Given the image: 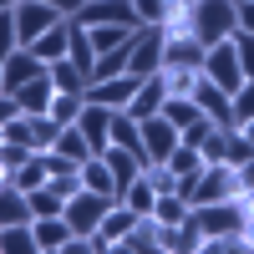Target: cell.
Returning a JSON list of instances; mask_svg holds the SVG:
<instances>
[{"label": "cell", "mask_w": 254, "mask_h": 254, "mask_svg": "<svg viewBox=\"0 0 254 254\" xmlns=\"http://www.w3.org/2000/svg\"><path fill=\"white\" fill-rule=\"evenodd\" d=\"M46 5H56V10H61V15H76V10H81V5H87V0H46Z\"/></svg>", "instance_id": "obj_46"}, {"label": "cell", "mask_w": 254, "mask_h": 254, "mask_svg": "<svg viewBox=\"0 0 254 254\" xmlns=\"http://www.w3.org/2000/svg\"><path fill=\"white\" fill-rule=\"evenodd\" d=\"M10 5H15V0H0V10H10Z\"/></svg>", "instance_id": "obj_49"}, {"label": "cell", "mask_w": 254, "mask_h": 254, "mask_svg": "<svg viewBox=\"0 0 254 254\" xmlns=\"http://www.w3.org/2000/svg\"><path fill=\"white\" fill-rule=\"evenodd\" d=\"M87 31H92V51H97V56H107V51H117L137 26H87Z\"/></svg>", "instance_id": "obj_33"}, {"label": "cell", "mask_w": 254, "mask_h": 254, "mask_svg": "<svg viewBox=\"0 0 254 254\" xmlns=\"http://www.w3.org/2000/svg\"><path fill=\"white\" fill-rule=\"evenodd\" d=\"M36 76H46V61H41L31 46H15V51L5 56V92H20V87L36 81Z\"/></svg>", "instance_id": "obj_13"}, {"label": "cell", "mask_w": 254, "mask_h": 254, "mask_svg": "<svg viewBox=\"0 0 254 254\" xmlns=\"http://www.w3.org/2000/svg\"><path fill=\"white\" fill-rule=\"evenodd\" d=\"M0 254H36L31 224H0Z\"/></svg>", "instance_id": "obj_29"}, {"label": "cell", "mask_w": 254, "mask_h": 254, "mask_svg": "<svg viewBox=\"0 0 254 254\" xmlns=\"http://www.w3.org/2000/svg\"><path fill=\"white\" fill-rule=\"evenodd\" d=\"M249 117H254V81H244L234 92V122H249Z\"/></svg>", "instance_id": "obj_42"}, {"label": "cell", "mask_w": 254, "mask_h": 254, "mask_svg": "<svg viewBox=\"0 0 254 254\" xmlns=\"http://www.w3.org/2000/svg\"><path fill=\"white\" fill-rule=\"evenodd\" d=\"M244 219H249V203L239 198H224V203H193V224L203 229V239H219V234H244Z\"/></svg>", "instance_id": "obj_2"}, {"label": "cell", "mask_w": 254, "mask_h": 254, "mask_svg": "<svg viewBox=\"0 0 254 254\" xmlns=\"http://www.w3.org/2000/svg\"><path fill=\"white\" fill-rule=\"evenodd\" d=\"M112 254H158V219H153V214H142L137 229H132V234H122Z\"/></svg>", "instance_id": "obj_17"}, {"label": "cell", "mask_w": 254, "mask_h": 254, "mask_svg": "<svg viewBox=\"0 0 254 254\" xmlns=\"http://www.w3.org/2000/svg\"><path fill=\"white\" fill-rule=\"evenodd\" d=\"M203 61H208V46L193 36H178L163 46V71H203Z\"/></svg>", "instance_id": "obj_10"}, {"label": "cell", "mask_w": 254, "mask_h": 254, "mask_svg": "<svg viewBox=\"0 0 254 254\" xmlns=\"http://www.w3.org/2000/svg\"><path fill=\"white\" fill-rule=\"evenodd\" d=\"M26 198H31V214H36V219H51V214H66V198H61L56 188H51V178L41 183V188H31Z\"/></svg>", "instance_id": "obj_30"}, {"label": "cell", "mask_w": 254, "mask_h": 254, "mask_svg": "<svg viewBox=\"0 0 254 254\" xmlns=\"http://www.w3.org/2000/svg\"><path fill=\"white\" fill-rule=\"evenodd\" d=\"M31 198H26V188H15L10 178L0 183V224H31Z\"/></svg>", "instance_id": "obj_18"}, {"label": "cell", "mask_w": 254, "mask_h": 254, "mask_svg": "<svg viewBox=\"0 0 254 254\" xmlns=\"http://www.w3.org/2000/svg\"><path fill=\"white\" fill-rule=\"evenodd\" d=\"M188 214H193V203L178 198V193H158V203H153V219L158 224H183Z\"/></svg>", "instance_id": "obj_32"}, {"label": "cell", "mask_w": 254, "mask_h": 254, "mask_svg": "<svg viewBox=\"0 0 254 254\" xmlns=\"http://www.w3.org/2000/svg\"><path fill=\"white\" fill-rule=\"evenodd\" d=\"M31 234H36V254H61L71 239V224L66 214H51V219H31Z\"/></svg>", "instance_id": "obj_16"}, {"label": "cell", "mask_w": 254, "mask_h": 254, "mask_svg": "<svg viewBox=\"0 0 254 254\" xmlns=\"http://www.w3.org/2000/svg\"><path fill=\"white\" fill-rule=\"evenodd\" d=\"M142 147H147V163H163V158H168V153L178 147V127L168 122L163 112L142 117Z\"/></svg>", "instance_id": "obj_11"}, {"label": "cell", "mask_w": 254, "mask_h": 254, "mask_svg": "<svg viewBox=\"0 0 254 254\" xmlns=\"http://www.w3.org/2000/svg\"><path fill=\"white\" fill-rule=\"evenodd\" d=\"M112 112L117 107H102V102H87V107H81L76 127H81V137L92 142V153H107L112 147Z\"/></svg>", "instance_id": "obj_9"}, {"label": "cell", "mask_w": 254, "mask_h": 254, "mask_svg": "<svg viewBox=\"0 0 254 254\" xmlns=\"http://www.w3.org/2000/svg\"><path fill=\"white\" fill-rule=\"evenodd\" d=\"M239 31H254V0H239Z\"/></svg>", "instance_id": "obj_45"}, {"label": "cell", "mask_w": 254, "mask_h": 254, "mask_svg": "<svg viewBox=\"0 0 254 254\" xmlns=\"http://www.w3.org/2000/svg\"><path fill=\"white\" fill-rule=\"evenodd\" d=\"M81 26H137V10L132 0H87V5L76 10Z\"/></svg>", "instance_id": "obj_8"}, {"label": "cell", "mask_w": 254, "mask_h": 254, "mask_svg": "<svg viewBox=\"0 0 254 254\" xmlns=\"http://www.w3.org/2000/svg\"><path fill=\"white\" fill-rule=\"evenodd\" d=\"M46 178H51V168H46V147H36V153L10 173V183H15V188H26V193H31V188H41Z\"/></svg>", "instance_id": "obj_22"}, {"label": "cell", "mask_w": 254, "mask_h": 254, "mask_svg": "<svg viewBox=\"0 0 254 254\" xmlns=\"http://www.w3.org/2000/svg\"><path fill=\"white\" fill-rule=\"evenodd\" d=\"M15 102H20V112H51V97H56V87H51V71L46 76H36V81H26V87H20V92H10Z\"/></svg>", "instance_id": "obj_20"}, {"label": "cell", "mask_w": 254, "mask_h": 254, "mask_svg": "<svg viewBox=\"0 0 254 254\" xmlns=\"http://www.w3.org/2000/svg\"><path fill=\"white\" fill-rule=\"evenodd\" d=\"M0 92H5V61H0Z\"/></svg>", "instance_id": "obj_48"}, {"label": "cell", "mask_w": 254, "mask_h": 254, "mask_svg": "<svg viewBox=\"0 0 254 254\" xmlns=\"http://www.w3.org/2000/svg\"><path fill=\"white\" fill-rule=\"evenodd\" d=\"M26 117H31V112H26ZM31 127H36V147H51V142H56V132H61V122H56L51 112H36V117H31Z\"/></svg>", "instance_id": "obj_38"}, {"label": "cell", "mask_w": 254, "mask_h": 254, "mask_svg": "<svg viewBox=\"0 0 254 254\" xmlns=\"http://www.w3.org/2000/svg\"><path fill=\"white\" fill-rule=\"evenodd\" d=\"M234 51H239V66L254 81V31H234Z\"/></svg>", "instance_id": "obj_41"}, {"label": "cell", "mask_w": 254, "mask_h": 254, "mask_svg": "<svg viewBox=\"0 0 254 254\" xmlns=\"http://www.w3.org/2000/svg\"><path fill=\"white\" fill-rule=\"evenodd\" d=\"M198 76H203V71H163V81H168V97H193Z\"/></svg>", "instance_id": "obj_37"}, {"label": "cell", "mask_w": 254, "mask_h": 254, "mask_svg": "<svg viewBox=\"0 0 254 254\" xmlns=\"http://www.w3.org/2000/svg\"><path fill=\"white\" fill-rule=\"evenodd\" d=\"M193 102H198V107H203L208 117H214L219 127H239V122H234V97H229L224 87H214L208 76H198V87H193Z\"/></svg>", "instance_id": "obj_14"}, {"label": "cell", "mask_w": 254, "mask_h": 254, "mask_svg": "<svg viewBox=\"0 0 254 254\" xmlns=\"http://www.w3.org/2000/svg\"><path fill=\"white\" fill-rule=\"evenodd\" d=\"M31 153H36V147H26V142H0V173L10 178V173H15V168L26 163Z\"/></svg>", "instance_id": "obj_36"}, {"label": "cell", "mask_w": 254, "mask_h": 254, "mask_svg": "<svg viewBox=\"0 0 254 254\" xmlns=\"http://www.w3.org/2000/svg\"><path fill=\"white\" fill-rule=\"evenodd\" d=\"M137 71H122V76H107V81H87V102H102V107H127L137 92Z\"/></svg>", "instance_id": "obj_12"}, {"label": "cell", "mask_w": 254, "mask_h": 254, "mask_svg": "<svg viewBox=\"0 0 254 254\" xmlns=\"http://www.w3.org/2000/svg\"><path fill=\"white\" fill-rule=\"evenodd\" d=\"M203 76L214 81V87H224L229 97H234L239 87H244V66H239V51H234V36L229 41H219V46H208V61H203Z\"/></svg>", "instance_id": "obj_5"}, {"label": "cell", "mask_w": 254, "mask_h": 254, "mask_svg": "<svg viewBox=\"0 0 254 254\" xmlns=\"http://www.w3.org/2000/svg\"><path fill=\"white\" fill-rule=\"evenodd\" d=\"M122 203L132 208V214H153V203H158V188L147 183V173H137L132 183L122 188Z\"/></svg>", "instance_id": "obj_27"}, {"label": "cell", "mask_w": 254, "mask_h": 254, "mask_svg": "<svg viewBox=\"0 0 254 254\" xmlns=\"http://www.w3.org/2000/svg\"><path fill=\"white\" fill-rule=\"evenodd\" d=\"M234 173H239V193H249V198H254V158L234 163Z\"/></svg>", "instance_id": "obj_43"}, {"label": "cell", "mask_w": 254, "mask_h": 254, "mask_svg": "<svg viewBox=\"0 0 254 254\" xmlns=\"http://www.w3.org/2000/svg\"><path fill=\"white\" fill-rule=\"evenodd\" d=\"M239 132H244V137L254 142V117H249V122H239Z\"/></svg>", "instance_id": "obj_47"}, {"label": "cell", "mask_w": 254, "mask_h": 254, "mask_svg": "<svg viewBox=\"0 0 254 254\" xmlns=\"http://www.w3.org/2000/svg\"><path fill=\"white\" fill-rule=\"evenodd\" d=\"M163 163L173 168L178 178H198V173H203V153H198L193 142H178V147H173V153H168Z\"/></svg>", "instance_id": "obj_28"}, {"label": "cell", "mask_w": 254, "mask_h": 254, "mask_svg": "<svg viewBox=\"0 0 254 254\" xmlns=\"http://www.w3.org/2000/svg\"><path fill=\"white\" fill-rule=\"evenodd\" d=\"M117 198L112 193H97V188H76V193L66 198V224L71 234H92V229H102V219H107V208Z\"/></svg>", "instance_id": "obj_3"}, {"label": "cell", "mask_w": 254, "mask_h": 254, "mask_svg": "<svg viewBox=\"0 0 254 254\" xmlns=\"http://www.w3.org/2000/svg\"><path fill=\"white\" fill-rule=\"evenodd\" d=\"M15 31H20V46H31V41H41V36H46L51 26H61V20H66V15H61L56 5H46V0H15Z\"/></svg>", "instance_id": "obj_6"}, {"label": "cell", "mask_w": 254, "mask_h": 254, "mask_svg": "<svg viewBox=\"0 0 254 254\" xmlns=\"http://www.w3.org/2000/svg\"><path fill=\"white\" fill-rule=\"evenodd\" d=\"M224 198H239L234 163H203V173L193 178V198L188 203H224Z\"/></svg>", "instance_id": "obj_4"}, {"label": "cell", "mask_w": 254, "mask_h": 254, "mask_svg": "<svg viewBox=\"0 0 254 254\" xmlns=\"http://www.w3.org/2000/svg\"><path fill=\"white\" fill-rule=\"evenodd\" d=\"M81 107H87V92H56L51 97V117L66 127V122H76L81 117Z\"/></svg>", "instance_id": "obj_34"}, {"label": "cell", "mask_w": 254, "mask_h": 254, "mask_svg": "<svg viewBox=\"0 0 254 254\" xmlns=\"http://www.w3.org/2000/svg\"><path fill=\"white\" fill-rule=\"evenodd\" d=\"M239 31V0H193V36L203 46H219Z\"/></svg>", "instance_id": "obj_1"}, {"label": "cell", "mask_w": 254, "mask_h": 254, "mask_svg": "<svg viewBox=\"0 0 254 254\" xmlns=\"http://www.w3.org/2000/svg\"><path fill=\"white\" fill-rule=\"evenodd\" d=\"M71 61H76V66L81 71H87V81H92V66H97V51H92V31L87 26H81V20L71 15V51H66Z\"/></svg>", "instance_id": "obj_26"}, {"label": "cell", "mask_w": 254, "mask_h": 254, "mask_svg": "<svg viewBox=\"0 0 254 254\" xmlns=\"http://www.w3.org/2000/svg\"><path fill=\"white\" fill-rule=\"evenodd\" d=\"M5 142H26V147H36V127H31V117H26V112L5 122Z\"/></svg>", "instance_id": "obj_40"}, {"label": "cell", "mask_w": 254, "mask_h": 254, "mask_svg": "<svg viewBox=\"0 0 254 254\" xmlns=\"http://www.w3.org/2000/svg\"><path fill=\"white\" fill-rule=\"evenodd\" d=\"M0 142H5V127H0Z\"/></svg>", "instance_id": "obj_51"}, {"label": "cell", "mask_w": 254, "mask_h": 254, "mask_svg": "<svg viewBox=\"0 0 254 254\" xmlns=\"http://www.w3.org/2000/svg\"><path fill=\"white\" fill-rule=\"evenodd\" d=\"M229 142H234V127H208V137L198 142V153H203V163H229Z\"/></svg>", "instance_id": "obj_31"}, {"label": "cell", "mask_w": 254, "mask_h": 254, "mask_svg": "<svg viewBox=\"0 0 254 254\" xmlns=\"http://www.w3.org/2000/svg\"><path fill=\"white\" fill-rule=\"evenodd\" d=\"M173 5H178V0H132V10H137V26H163Z\"/></svg>", "instance_id": "obj_35"}, {"label": "cell", "mask_w": 254, "mask_h": 254, "mask_svg": "<svg viewBox=\"0 0 254 254\" xmlns=\"http://www.w3.org/2000/svg\"><path fill=\"white\" fill-rule=\"evenodd\" d=\"M31 51H36L41 61H46V66H51V61H61V56L71 51V15L61 20V26H51V31L41 36V41H31Z\"/></svg>", "instance_id": "obj_19"}, {"label": "cell", "mask_w": 254, "mask_h": 254, "mask_svg": "<svg viewBox=\"0 0 254 254\" xmlns=\"http://www.w3.org/2000/svg\"><path fill=\"white\" fill-rule=\"evenodd\" d=\"M178 5H193V0H178Z\"/></svg>", "instance_id": "obj_50"}, {"label": "cell", "mask_w": 254, "mask_h": 254, "mask_svg": "<svg viewBox=\"0 0 254 254\" xmlns=\"http://www.w3.org/2000/svg\"><path fill=\"white\" fill-rule=\"evenodd\" d=\"M163 102H168V81H163V71H153V76H142V81H137V92H132V102H127V112L142 122V117L163 112Z\"/></svg>", "instance_id": "obj_15"}, {"label": "cell", "mask_w": 254, "mask_h": 254, "mask_svg": "<svg viewBox=\"0 0 254 254\" xmlns=\"http://www.w3.org/2000/svg\"><path fill=\"white\" fill-rule=\"evenodd\" d=\"M163 46H168L163 26H137L132 31V66H127V71H137V76L163 71Z\"/></svg>", "instance_id": "obj_7"}, {"label": "cell", "mask_w": 254, "mask_h": 254, "mask_svg": "<svg viewBox=\"0 0 254 254\" xmlns=\"http://www.w3.org/2000/svg\"><path fill=\"white\" fill-rule=\"evenodd\" d=\"M46 71H51V87H56V92H87V71H81V66H76L71 56L51 61Z\"/></svg>", "instance_id": "obj_23"}, {"label": "cell", "mask_w": 254, "mask_h": 254, "mask_svg": "<svg viewBox=\"0 0 254 254\" xmlns=\"http://www.w3.org/2000/svg\"><path fill=\"white\" fill-rule=\"evenodd\" d=\"M20 46V31H15V10H0V61Z\"/></svg>", "instance_id": "obj_39"}, {"label": "cell", "mask_w": 254, "mask_h": 254, "mask_svg": "<svg viewBox=\"0 0 254 254\" xmlns=\"http://www.w3.org/2000/svg\"><path fill=\"white\" fill-rule=\"evenodd\" d=\"M81 188H97V193H112V198H117V178H112V168H107L102 153L81 163Z\"/></svg>", "instance_id": "obj_24"}, {"label": "cell", "mask_w": 254, "mask_h": 254, "mask_svg": "<svg viewBox=\"0 0 254 254\" xmlns=\"http://www.w3.org/2000/svg\"><path fill=\"white\" fill-rule=\"evenodd\" d=\"M10 117H20V102H15L10 92H0V127H5Z\"/></svg>", "instance_id": "obj_44"}, {"label": "cell", "mask_w": 254, "mask_h": 254, "mask_svg": "<svg viewBox=\"0 0 254 254\" xmlns=\"http://www.w3.org/2000/svg\"><path fill=\"white\" fill-rule=\"evenodd\" d=\"M137 219H142V214H132V208H127L122 198L107 208V219H102V234L112 239V249H117V239H122V234H132V229H137Z\"/></svg>", "instance_id": "obj_25"}, {"label": "cell", "mask_w": 254, "mask_h": 254, "mask_svg": "<svg viewBox=\"0 0 254 254\" xmlns=\"http://www.w3.org/2000/svg\"><path fill=\"white\" fill-rule=\"evenodd\" d=\"M51 147H56L61 158H71V163H87V158H97V153H92V142L81 137V127H76V122H66V127H61Z\"/></svg>", "instance_id": "obj_21"}]
</instances>
